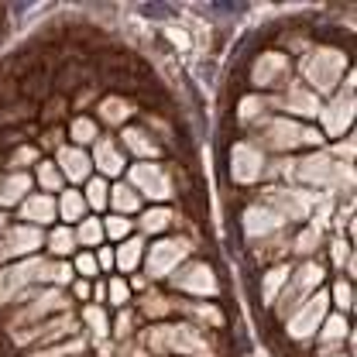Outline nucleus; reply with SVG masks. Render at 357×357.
<instances>
[{"instance_id": "nucleus-1", "label": "nucleus", "mask_w": 357, "mask_h": 357, "mask_svg": "<svg viewBox=\"0 0 357 357\" xmlns=\"http://www.w3.org/2000/svg\"><path fill=\"white\" fill-rule=\"evenodd\" d=\"M69 265H48V261H38V258H28V261H17L14 268H7L0 275V303L21 296L31 282H69Z\"/></svg>"}, {"instance_id": "nucleus-2", "label": "nucleus", "mask_w": 357, "mask_h": 357, "mask_svg": "<svg viewBox=\"0 0 357 357\" xmlns=\"http://www.w3.org/2000/svg\"><path fill=\"white\" fill-rule=\"evenodd\" d=\"M144 347L162 354V351H179V354H193V357H210V344L206 337H199L193 327H151L144 337Z\"/></svg>"}, {"instance_id": "nucleus-3", "label": "nucleus", "mask_w": 357, "mask_h": 357, "mask_svg": "<svg viewBox=\"0 0 357 357\" xmlns=\"http://www.w3.org/2000/svg\"><path fill=\"white\" fill-rule=\"evenodd\" d=\"M344 69H347V58H344V52H337V48H316V52H310V55L303 58V76H306V79L313 83V89H320V93L334 89V86L340 83Z\"/></svg>"}, {"instance_id": "nucleus-4", "label": "nucleus", "mask_w": 357, "mask_h": 357, "mask_svg": "<svg viewBox=\"0 0 357 357\" xmlns=\"http://www.w3.org/2000/svg\"><path fill=\"white\" fill-rule=\"evenodd\" d=\"M189 255V241L182 237H165V241H155L151 251H148V275L151 279H165L175 272V265Z\"/></svg>"}, {"instance_id": "nucleus-5", "label": "nucleus", "mask_w": 357, "mask_h": 357, "mask_svg": "<svg viewBox=\"0 0 357 357\" xmlns=\"http://www.w3.org/2000/svg\"><path fill=\"white\" fill-rule=\"evenodd\" d=\"M265 144L275 151H292L296 144H320V131H306L303 124H292V120H272Z\"/></svg>"}, {"instance_id": "nucleus-6", "label": "nucleus", "mask_w": 357, "mask_h": 357, "mask_svg": "<svg viewBox=\"0 0 357 357\" xmlns=\"http://www.w3.org/2000/svg\"><path fill=\"white\" fill-rule=\"evenodd\" d=\"M320 282H323V268H320V265H303V268H299V275L292 279V285L285 282L282 299H279V313H282V316H289V313H292V310H296V306H299V303H303V299H306V296L320 285Z\"/></svg>"}, {"instance_id": "nucleus-7", "label": "nucleus", "mask_w": 357, "mask_h": 357, "mask_svg": "<svg viewBox=\"0 0 357 357\" xmlns=\"http://www.w3.org/2000/svg\"><path fill=\"white\" fill-rule=\"evenodd\" d=\"M327 306H330V299H327L323 292L310 296V299L303 303V310L289 316V334H292L296 340H306V337H313V334H316V327L327 320Z\"/></svg>"}, {"instance_id": "nucleus-8", "label": "nucleus", "mask_w": 357, "mask_h": 357, "mask_svg": "<svg viewBox=\"0 0 357 357\" xmlns=\"http://www.w3.org/2000/svg\"><path fill=\"white\" fill-rule=\"evenodd\" d=\"M340 175H344L347 182L354 179V172H351V169H337V165L330 162V155H323V151H316V155H310V158H303V162H299V179H303V182H310V186L340 182Z\"/></svg>"}, {"instance_id": "nucleus-9", "label": "nucleus", "mask_w": 357, "mask_h": 357, "mask_svg": "<svg viewBox=\"0 0 357 357\" xmlns=\"http://www.w3.org/2000/svg\"><path fill=\"white\" fill-rule=\"evenodd\" d=\"M175 289L182 292H193V296H217V275L210 272V265H186L179 275H175Z\"/></svg>"}, {"instance_id": "nucleus-10", "label": "nucleus", "mask_w": 357, "mask_h": 357, "mask_svg": "<svg viewBox=\"0 0 357 357\" xmlns=\"http://www.w3.org/2000/svg\"><path fill=\"white\" fill-rule=\"evenodd\" d=\"M261 165H265V158H261V151L255 144H234V151H230V175L237 182H244V186L255 182L261 175Z\"/></svg>"}, {"instance_id": "nucleus-11", "label": "nucleus", "mask_w": 357, "mask_h": 357, "mask_svg": "<svg viewBox=\"0 0 357 357\" xmlns=\"http://www.w3.org/2000/svg\"><path fill=\"white\" fill-rule=\"evenodd\" d=\"M131 189H141L151 199H165L172 193V182L165 179V172L158 165H134L131 169Z\"/></svg>"}, {"instance_id": "nucleus-12", "label": "nucleus", "mask_w": 357, "mask_h": 357, "mask_svg": "<svg viewBox=\"0 0 357 357\" xmlns=\"http://www.w3.org/2000/svg\"><path fill=\"white\" fill-rule=\"evenodd\" d=\"M38 244H41V230H34V227H14L3 237V244H0V261L3 258H17V255H31Z\"/></svg>"}, {"instance_id": "nucleus-13", "label": "nucleus", "mask_w": 357, "mask_h": 357, "mask_svg": "<svg viewBox=\"0 0 357 357\" xmlns=\"http://www.w3.org/2000/svg\"><path fill=\"white\" fill-rule=\"evenodd\" d=\"M279 227H282L279 210H268V206H248V213H244V230H248V237H268V234H275Z\"/></svg>"}, {"instance_id": "nucleus-14", "label": "nucleus", "mask_w": 357, "mask_h": 357, "mask_svg": "<svg viewBox=\"0 0 357 357\" xmlns=\"http://www.w3.org/2000/svg\"><path fill=\"white\" fill-rule=\"evenodd\" d=\"M351 120H354V96H351V93H347V96L340 93V96L323 110V124H327V131L337 138V134H344V131L351 127Z\"/></svg>"}, {"instance_id": "nucleus-15", "label": "nucleus", "mask_w": 357, "mask_h": 357, "mask_svg": "<svg viewBox=\"0 0 357 357\" xmlns=\"http://www.w3.org/2000/svg\"><path fill=\"white\" fill-rule=\"evenodd\" d=\"M289 69V58L282 55V52H265L258 62H255V72H251V79L258 83V86H268V83H275L282 72Z\"/></svg>"}, {"instance_id": "nucleus-16", "label": "nucleus", "mask_w": 357, "mask_h": 357, "mask_svg": "<svg viewBox=\"0 0 357 357\" xmlns=\"http://www.w3.org/2000/svg\"><path fill=\"white\" fill-rule=\"evenodd\" d=\"M268 199L282 206V210H279V217H282V220H285V217H296V220H299V217H306V213H310V206L316 203L310 193H296V189H289V193H272Z\"/></svg>"}, {"instance_id": "nucleus-17", "label": "nucleus", "mask_w": 357, "mask_h": 357, "mask_svg": "<svg viewBox=\"0 0 357 357\" xmlns=\"http://www.w3.org/2000/svg\"><path fill=\"white\" fill-rule=\"evenodd\" d=\"M282 107H285L289 113L316 117V113H320V96L310 93V89H303V86H296V89H289V93L282 96Z\"/></svg>"}, {"instance_id": "nucleus-18", "label": "nucleus", "mask_w": 357, "mask_h": 357, "mask_svg": "<svg viewBox=\"0 0 357 357\" xmlns=\"http://www.w3.org/2000/svg\"><path fill=\"white\" fill-rule=\"evenodd\" d=\"M62 306H69V299L62 296V292H55V289H48L41 299H34L28 310H21V316H14L17 323H31V320H41L45 313H52V310H62Z\"/></svg>"}, {"instance_id": "nucleus-19", "label": "nucleus", "mask_w": 357, "mask_h": 357, "mask_svg": "<svg viewBox=\"0 0 357 357\" xmlns=\"http://www.w3.org/2000/svg\"><path fill=\"white\" fill-rule=\"evenodd\" d=\"M72 330V320L69 316H58V320H52V323H45V327H34V330H24V334H14V340L17 344H34V340H55V337H62V334H69Z\"/></svg>"}, {"instance_id": "nucleus-20", "label": "nucleus", "mask_w": 357, "mask_h": 357, "mask_svg": "<svg viewBox=\"0 0 357 357\" xmlns=\"http://www.w3.org/2000/svg\"><path fill=\"white\" fill-rule=\"evenodd\" d=\"M58 172H65L72 182H79V179H86L89 175V158L79 151V148H62L58 151V165H55Z\"/></svg>"}, {"instance_id": "nucleus-21", "label": "nucleus", "mask_w": 357, "mask_h": 357, "mask_svg": "<svg viewBox=\"0 0 357 357\" xmlns=\"http://www.w3.org/2000/svg\"><path fill=\"white\" fill-rule=\"evenodd\" d=\"M96 169L107 172V175H120L124 172V155L117 151L113 141H100L96 144Z\"/></svg>"}, {"instance_id": "nucleus-22", "label": "nucleus", "mask_w": 357, "mask_h": 357, "mask_svg": "<svg viewBox=\"0 0 357 357\" xmlns=\"http://www.w3.org/2000/svg\"><path fill=\"white\" fill-rule=\"evenodd\" d=\"M21 213L28 220H34V224H48L55 217V203H52V196H28L24 206H21Z\"/></svg>"}, {"instance_id": "nucleus-23", "label": "nucleus", "mask_w": 357, "mask_h": 357, "mask_svg": "<svg viewBox=\"0 0 357 357\" xmlns=\"http://www.w3.org/2000/svg\"><path fill=\"white\" fill-rule=\"evenodd\" d=\"M28 186H31V179L28 175H7V179H0V206H10V203H17V199H24L28 196Z\"/></svg>"}, {"instance_id": "nucleus-24", "label": "nucleus", "mask_w": 357, "mask_h": 357, "mask_svg": "<svg viewBox=\"0 0 357 357\" xmlns=\"http://www.w3.org/2000/svg\"><path fill=\"white\" fill-rule=\"evenodd\" d=\"M131 103L124 100V96H110V100H103L100 103V117L107 120V124H124L127 117H131Z\"/></svg>"}, {"instance_id": "nucleus-25", "label": "nucleus", "mask_w": 357, "mask_h": 357, "mask_svg": "<svg viewBox=\"0 0 357 357\" xmlns=\"http://www.w3.org/2000/svg\"><path fill=\"white\" fill-rule=\"evenodd\" d=\"M141 255H144V244H141L138 237H127V241L120 244V251H117L113 265H120L124 272H134V268H138V261H141Z\"/></svg>"}, {"instance_id": "nucleus-26", "label": "nucleus", "mask_w": 357, "mask_h": 357, "mask_svg": "<svg viewBox=\"0 0 357 357\" xmlns=\"http://www.w3.org/2000/svg\"><path fill=\"white\" fill-rule=\"evenodd\" d=\"M110 206H113L117 213H124V217H127V213H134V210H138V193H134L131 186H124V182H120V186H113V189H110Z\"/></svg>"}, {"instance_id": "nucleus-27", "label": "nucleus", "mask_w": 357, "mask_h": 357, "mask_svg": "<svg viewBox=\"0 0 357 357\" xmlns=\"http://www.w3.org/2000/svg\"><path fill=\"white\" fill-rule=\"evenodd\" d=\"M124 144H127L134 155H141V158H155V155H158V148H155V144H151L141 131H134V127H127V131H124Z\"/></svg>"}, {"instance_id": "nucleus-28", "label": "nucleus", "mask_w": 357, "mask_h": 357, "mask_svg": "<svg viewBox=\"0 0 357 357\" xmlns=\"http://www.w3.org/2000/svg\"><path fill=\"white\" fill-rule=\"evenodd\" d=\"M58 213H62L65 220H83V213H86V199H83L79 193H62V199H58Z\"/></svg>"}, {"instance_id": "nucleus-29", "label": "nucleus", "mask_w": 357, "mask_h": 357, "mask_svg": "<svg viewBox=\"0 0 357 357\" xmlns=\"http://www.w3.org/2000/svg\"><path fill=\"white\" fill-rule=\"evenodd\" d=\"M289 282V265H279L265 275V303H275V296L282 292V285Z\"/></svg>"}, {"instance_id": "nucleus-30", "label": "nucleus", "mask_w": 357, "mask_h": 357, "mask_svg": "<svg viewBox=\"0 0 357 357\" xmlns=\"http://www.w3.org/2000/svg\"><path fill=\"white\" fill-rule=\"evenodd\" d=\"M169 220H172V213H169L165 206H155V210H148V213L141 217V230H144V234H158V230L169 227Z\"/></svg>"}, {"instance_id": "nucleus-31", "label": "nucleus", "mask_w": 357, "mask_h": 357, "mask_svg": "<svg viewBox=\"0 0 357 357\" xmlns=\"http://www.w3.org/2000/svg\"><path fill=\"white\" fill-rule=\"evenodd\" d=\"M344 337H347V320H344V316H327V327H323V344H327V347H337Z\"/></svg>"}, {"instance_id": "nucleus-32", "label": "nucleus", "mask_w": 357, "mask_h": 357, "mask_svg": "<svg viewBox=\"0 0 357 357\" xmlns=\"http://www.w3.org/2000/svg\"><path fill=\"white\" fill-rule=\"evenodd\" d=\"M76 237H79L83 244H100V241H103L107 234H103V224H100V220H83V224H79V234H76Z\"/></svg>"}, {"instance_id": "nucleus-33", "label": "nucleus", "mask_w": 357, "mask_h": 357, "mask_svg": "<svg viewBox=\"0 0 357 357\" xmlns=\"http://www.w3.org/2000/svg\"><path fill=\"white\" fill-rule=\"evenodd\" d=\"M107 196H110L107 182H103V179H93V182H89V189H86V203H89V206H96V210H103V206H107Z\"/></svg>"}, {"instance_id": "nucleus-34", "label": "nucleus", "mask_w": 357, "mask_h": 357, "mask_svg": "<svg viewBox=\"0 0 357 357\" xmlns=\"http://www.w3.org/2000/svg\"><path fill=\"white\" fill-rule=\"evenodd\" d=\"M72 248H76V234H72L69 227L52 230V251H55V255H69Z\"/></svg>"}, {"instance_id": "nucleus-35", "label": "nucleus", "mask_w": 357, "mask_h": 357, "mask_svg": "<svg viewBox=\"0 0 357 357\" xmlns=\"http://www.w3.org/2000/svg\"><path fill=\"white\" fill-rule=\"evenodd\" d=\"M38 179H41L45 189H58V186H62V172H58L55 165H48V162L38 165Z\"/></svg>"}, {"instance_id": "nucleus-36", "label": "nucleus", "mask_w": 357, "mask_h": 357, "mask_svg": "<svg viewBox=\"0 0 357 357\" xmlns=\"http://www.w3.org/2000/svg\"><path fill=\"white\" fill-rule=\"evenodd\" d=\"M72 138L83 144V141H93L96 138V124L93 120H86V117H79L76 124H72Z\"/></svg>"}, {"instance_id": "nucleus-37", "label": "nucleus", "mask_w": 357, "mask_h": 357, "mask_svg": "<svg viewBox=\"0 0 357 357\" xmlns=\"http://www.w3.org/2000/svg\"><path fill=\"white\" fill-rule=\"evenodd\" d=\"M103 234H110V237L124 241V234H131V224H127V217H110V220L103 224Z\"/></svg>"}, {"instance_id": "nucleus-38", "label": "nucleus", "mask_w": 357, "mask_h": 357, "mask_svg": "<svg viewBox=\"0 0 357 357\" xmlns=\"http://www.w3.org/2000/svg\"><path fill=\"white\" fill-rule=\"evenodd\" d=\"M83 316H86V323H89V327L96 330V337H107V316H103V313H100L96 306H89V310H86Z\"/></svg>"}, {"instance_id": "nucleus-39", "label": "nucleus", "mask_w": 357, "mask_h": 357, "mask_svg": "<svg viewBox=\"0 0 357 357\" xmlns=\"http://www.w3.org/2000/svg\"><path fill=\"white\" fill-rule=\"evenodd\" d=\"M169 310H172V303H169V299L144 296V313H148V316H162V313H169Z\"/></svg>"}, {"instance_id": "nucleus-40", "label": "nucleus", "mask_w": 357, "mask_h": 357, "mask_svg": "<svg viewBox=\"0 0 357 357\" xmlns=\"http://www.w3.org/2000/svg\"><path fill=\"white\" fill-rule=\"evenodd\" d=\"M83 351V340H72V344H62V347H52V351H41V354L31 357H65V354H79Z\"/></svg>"}, {"instance_id": "nucleus-41", "label": "nucleus", "mask_w": 357, "mask_h": 357, "mask_svg": "<svg viewBox=\"0 0 357 357\" xmlns=\"http://www.w3.org/2000/svg\"><path fill=\"white\" fill-rule=\"evenodd\" d=\"M320 244V230H306L299 241H296V251H303V255H310L313 248Z\"/></svg>"}, {"instance_id": "nucleus-42", "label": "nucleus", "mask_w": 357, "mask_h": 357, "mask_svg": "<svg viewBox=\"0 0 357 357\" xmlns=\"http://www.w3.org/2000/svg\"><path fill=\"white\" fill-rule=\"evenodd\" d=\"M76 268H79V275H96V258L79 255V258H76Z\"/></svg>"}, {"instance_id": "nucleus-43", "label": "nucleus", "mask_w": 357, "mask_h": 357, "mask_svg": "<svg viewBox=\"0 0 357 357\" xmlns=\"http://www.w3.org/2000/svg\"><path fill=\"white\" fill-rule=\"evenodd\" d=\"M107 289H110L107 296H110V299H113L117 306H124V299H127V285H124V282H110Z\"/></svg>"}, {"instance_id": "nucleus-44", "label": "nucleus", "mask_w": 357, "mask_h": 357, "mask_svg": "<svg viewBox=\"0 0 357 357\" xmlns=\"http://www.w3.org/2000/svg\"><path fill=\"white\" fill-rule=\"evenodd\" d=\"M334 299L347 310V306H351V285H347V282H337V285H334Z\"/></svg>"}, {"instance_id": "nucleus-45", "label": "nucleus", "mask_w": 357, "mask_h": 357, "mask_svg": "<svg viewBox=\"0 0 357 357\" xmlns=\"http://www.w3.org/2000/svg\"><path fill=\"white\" fill-rule=\"evenodd\" d=\"M258 107H261V100H258V96H251V100H244V103H241V117L248 120V117H251V113H255Z\"/></svg>"}, {"instance_id": "nucleus-46", "label": "nucleus", "mask_w": 357, "mask_h": 357, "mask_svg": "<svg viewBox=\"0 0 357 357\" xmlns=\"http://www.w3.org/2000/svg\"><path fill=\"white\" fill-rule=\"evenodd\" d=\"M196 316H199V320H210V323H224V316H220L217 310H206V306H199Z\"/></svg>"}, {"instance_id": "nucleus-47", "label": "nucleus", "mask_w": 357, "mask_h": 357, "mask_svg": "<svg viewBox=\"0 0 357 357\" xmlns=\"http://www.w3.org/2000/svg\"><path fill=\"white\" fill-rule=\"evenodd\" d=\"M334 258H337V265H344V261H347V244L337 241V244H334Z\"/></svg>"}, {"instance_id": "nucleus-48", "label": "nucleus", "mask_w": 357, "mask_h": 357, "mask_svg": "<svg viewBox=\"0 0 357 357\" xmlns=\"http://www.w3.org/2000/svg\"><path fill=\"white\" fill-rule=\"evenodd\" d=\"M31 158H34V151H31V148H21V151H17V165H28Z\"/></svg>"}, {"instance_id": "nucleus-49", "label": "nucleus", "mask_w": 357, "mask_h": 357, "mask_svg": "<svg viewBox=\"0 0 357 357\" xmlns=\"http://www.w3.org/2000/svg\"><path fill=\"white\" fill-rule=\"evenodd\" d=\"M113 265V255L110 251H100V261H96V268H110Z\"/></svg>"}, {"instance_id": "nucleus-50", "label": "nucleus", "mask_w": 357, "mask_h": 357, "mask_svg": "<svg viewBox=\"0 0 357 357\" xmlns=\"http://www.w3.org/2000/svg\"><path fill=\"white\" fill-rule=\"evenodd\" d=\"M127 330H131V320H127V313H124V316L117 320V334H120V337H127Z\"/></svg>"}, {"instance_id": "nucleus-51", "label": "nucleus", "mask_w": 357, "mask_h": 357, "mask_svg": "<svg viewBox=\"0 0 357 357\" xmlns=\"http://www.w3.org/2000/svg\"><path fill=\"white\" fill-rule=\"evenodd\" d=\"M337 155H340V158H351V155H354V144H351V141H347V144H340V148H337Z\"/></svg>"}, {"instance_id": "nucleus-52", "label": "nucleus", "mask_w": 357, "mask_h": 357, "mask_svg": "<svg viewBox=\"0 0 357 357\" xmlns=\"http://www.w3.org/2000/svg\"><path fill=\"white\" fill-rule=\"evenodd\" d=\"M320 357H344V354H320Z\"/></svg>"}, {"instance_id": "nucleus-53", "label": "nucleus", "mask_w": 357, "mask_h": 357, "mask_svg": "<svg viewBox=\"0 0 357 357\" xmlns=\"http://www.w3.org/2000/svg\"><path fill=\"white\" fill-rule=\"evenodd\" d=\"M0 227H3V213H0Z\"/></svg>"}]
</instances>
